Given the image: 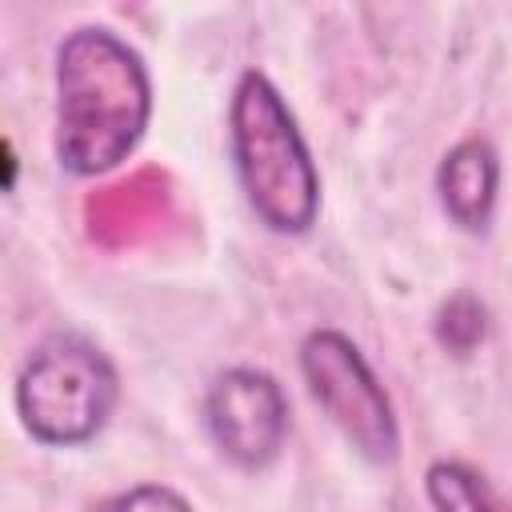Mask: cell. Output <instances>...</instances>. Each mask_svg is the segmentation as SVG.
I'll list each match as a JSON object with an SVG mask.
<instances>
[{
	"mask_svg": "<svg viewBox=\"0 0 512 512\" xmlns=\"http://www.w3.org/2000/svg\"><path fill=\"white\" fill-rule=\"evenodd\" d=\"M436 192L448 220L472 236H480L492 220L500 192V156L484 136H464L452 144L436 168Z\"/></svg>",
	"mask_w": 512,
	"mask_h": 512,
	"instance_id": "cell-6",
	"label": "cell"
},
{
	"mask_svg": "<svg viewBox=\"0 0 512 512\" xmlns=\"http://www.w3.org/2000/svg\"><path fill=\"white\" fill-rule=\"evenodd\" d=\"M204 428L236 468H268L288 440V396L264 368H224L204 392Z\"/></svg>",
	"mask_w": 512,
	"mask_h": 512,
	"instance_id": "cell-5",
	"label": "cell"
},
{
	"mask_svg": "<svg viewBox=\"0 0 512 512\" xmlns=\"http://www.w3.org/2000/svg\"><path fill=\"white\" fill-rule=\"evenodd\" d=\"M424 492L436 512H512V504L464 460H432L424 472Z\"/></svg>",
	"mask_w": 512,
	"mask_h": 512,
	"instance_id": "cell-7",
	"label": "cell"
},
{
	"mask_svg": "<svg viewBox=\"0 0 512 512\" xmlns=\"http://www.w3.org/2000/svg\"><path fill=\"white\" fill-rule=\"evenodd\" d=\"M488 332V312L472 292H456L440 304L436 312V340L452 352V356H468Z\"/></svg>",
	"mask_w": 512,
	"mask_h": 512,
	"instance_id": "cell-8",
	"label": "cell"
},
{
	"mask_svg": "<svg viewBox=\"0 0 512 512\" xmlns=\"http://www.w3.org/2000/svg\"><path fill=\"white\" fill-rule=\"evenodd\" d=\"M92 512H192V504L168 484H136L100 500Z\"/></svg>",
	"mask_w": 512,
	"mask_h": 512,
	"instance_id": "cell-9",
	"label": "cell"
},
{
	"mask_svg": "<svg viewBox=\"0 0 512 512\" xmlns=\"http://www.w3.org/2000/svg\"><path fill=\"white\" fill-rule=\"evenodd\" d=\"M152 120L140 52L104 24L72 28L56 48V160L68 176H100L132 156Z\"/></svg>",
	"mask_w": 512,
	"mask_h": 512,
	"instance_id": "cell-1",
	"label": "cell"
},
{
	"mask_svg": "<svg viewBox=\"0 0 512 512\" xmlns=\"http://www.w3.org/2000/svg\"><path fill=\"white\" fill-rule=\"evenodd\" d=\"M228 152L256 220L276 236H304L320 216V172L280 88L248 68L228 104Z\"/></svg>",
	"mask_w": 512,
	"mask_h": 512,
	"instance_id": "cell-2",
	"label": "cell"
},
{
	"mask_svg": "<svg viewBox=\"0 0 512 512\" xmlns=\"http://www.w3.org/2000/svg\"><path fill=\"white\" fill-rule=\"evenodd\" d=\"M300 376L320 412L372 464H392L400 452V424L392 400L360 348L340 328H312L300 340Z\"/></svg>",
	"mask_w": 512,
	"mask_h": 512,
	"instance_id": "cell-4",
	"label": "cell"
},
{
	"mask_svg": "<svg viewBox=\"0 0 512 512\" xmlns=\"http://www.w3.org/2000/svg\"><path fill=\"white\" fill-rule=\"evenodd\" d=\"M12 400L36 444L76 448L88 444L116 412L120 376L108 352L88 336L52 332L28 352Z\"/></svg>",
	"mask_w": 512,
	"mask_h": 512,
	"instance_id": "cell-3",
	"label": "cell"
}]
</instances>
